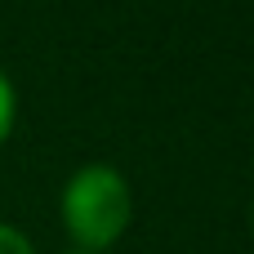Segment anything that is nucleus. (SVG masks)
Masks as SVG:
<instances>
[{"label": "nucleus", "mask_w": 254, "mask_h": 254, "mask_svg": "<svg viewBox=\"0 0 254 254\" xmlns=\"http://www.w3.org/2000/svg\"><path fill=\"white\" fill-rule=\"evenodd\" d=\"M129 214H134L129 183L121 170L103 161L80 165L63 188V228L85 254H103L107 246H116L129 228Z\"/></svg>", "instance_id": "f257e3e1"}, {"label": "nucleus", "mask_w": 254, "mask_h": 254, "mask_svg": "<svg viewBox=\"0 0 254 254\" xmlns=\"http://www.w3.org/2000/svg\"><path fill=\"white\" fill-rule=\"evenodd\" d=\"M13 116H18V94H13V80L0 71V143H4L9 129H13Z\"/></svg>", "instance_id": "f03ea898"}, {"label": "nucleus", "mask_w": 254, "mask_h": 254, "mask_svg": "<svg viewBox=\"0 0 254 254\" xmlns=\"http://www.w3.org/2000/svg\"><path fill=\"white\" fill-rule=\"evenodd\" d=\"M0 254H36L27 232H18L13 223H0Z\"/></svg>", "instance_id": "7ed1b4c3"}, {"label": "nucleus", "mask_w": 254, "mask_h": 254, "mask_svg": "<svg viewBox=\"0 0 254 254\" xmlns=\"http://www.w3.org/2000/svg\"><path fill=\"white\" fill-rule=\"evenodd\" d=\"M250 228H254V214H250Z\"/></svg>", "instance_id": "20e7f679"}, {"label": "nucleus", "mask_w": 254, "mask_h": 254, "mask_svg": "<svg viewBox=\"0 0 254 254\" xmlns=\"http://www.w3.org/2000/svg\"><path fill=\"white\" fill-rule=\"evenodd\" d=\"M71 254H85V250H71Z\"/></svg>", "instance_id": "39448f33"}]
</instances>
